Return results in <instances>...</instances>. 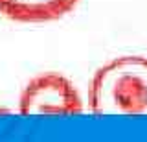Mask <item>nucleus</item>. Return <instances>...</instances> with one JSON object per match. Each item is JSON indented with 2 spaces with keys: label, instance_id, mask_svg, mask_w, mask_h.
<instances>
[{
  "label": "nucleus",
  "instance_id": "nucleus-1",
  "mask_svg": "<svg viewBox=\"0 0 147 142\" xmlns=\"http://www.w3.org/2000/svg\"><path fill=\"white\" fill-rule=\"evenodd\" d=\"M88 100L94 114H147V57L123 56L101 67Z\"/></svg>",
  "mask_w": 147,
  "mask_h": 142
},
{
  "label": "nucleus",
  "instance_id": "nucleus-2",
  "mask_svg": "<svg viewBox=\"0 0 147 142\" xmlns=\"http://www.w3.org/2000/svg\"><path fill=\"white\" fill-rule=\"evenodd\" d=\"M18 111L26 116L37 114H79L83 103L79 92L61 74H42L30 81L20 94Z\"/></svg>",
  "mask_w": 147,
  "mask_h": 142
},
{
  "label": "nucleus",
  "instance_id": "nucleus-3",
  "mask_svg": "<svg viewBox=\"0 0 147 142\" xmlns=\"http://www.w3.org/2000/svg\"><path fill=\"white\" fill-rule=\"evenodd\" d=\"M79 0H0V13L18 22H44L64 17Z\"/></svg>",
  "mask_w": 147,
  "mask_h": 142
}]
</instances>
